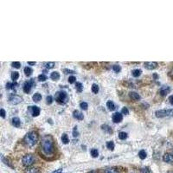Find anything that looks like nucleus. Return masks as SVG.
<instances>
[{
	"instance_id": "dca6fc26",
	"label": "nucleus",
	"mask_w": 173,
	"mask_h": 173,
	"mask_svg": "<svg viewBox=\"0 0 173 173\" xmlns=\"http://www.w3.org/2000/svg\"><path fill=\"white\" fill-rule=\"evenodd\" d=\"M130 97H131L133 100H134V101H139V100L141 99L140 95L138 94V93H136V92H131V93H130Z\"/></svg>"
},
{
	"instance_id": "c756f323",
	"label": "nucleus",
	"mask_w": 173,
	"mask_h": 173,
	"mask_svg": "<svg viewBox=\"0 0 173 173\" xmlns=\"http://www.w3.org/2000/svg\"><path fill=\"white\" fill-rule=\"evenodd\" d=\"M18 77H19L18 72H12V74H11V79H12L14 81H17V80L18 79Z\"/></svg>"
},
{
	"instance_id": "7c9ffc66",
	"label": "nucleus",
	"mask_w": 173,
	"mask_h": 173,
	"mask_svg": "<svg viewBox=\"0 0 173 173\" xmlns=\"http://www.w3.org/2000/svg\"><path fill=\"white\" fill-rule=\"evenodd\" d=\"M92 92L94 94H97L99 92V87H98V85H96V84H93L92 85Z\"/></svg>"
},
{
	"instance_id": "aec40b11",
	"label": "nucleus",
	"mask_w": 173,
	"mask_h": 173,
	"mask_svg": "<svg viewBox=\"0 0 173 173\" xmlns=\"http://www.w3.org/2000/svg\"><path fill=\"white\" fill-rule=\"evenodd\" d=\"M75 88H76V90H77L79 93H81V92H82V90H83V86H82V84H81V82H76V84H75Z\"/></svg>"
},
{
	"instance_id": "cd10ccee",
	"label": "nucleus",
	"mask_w": 173,
	"mask_h": 173,
	"mask_svg": "<svg viewBox=\"0 0 173 173\" xmlns=\"http://www.w3.org/2000/svg\"><path fill=\"white\" fill-rule=\"evenodd\" d=\"M43 65H44V67H45L46 69H53V68L55 67V63H45Z\"/></svg>"
},
{
	"instance_id": "ea45409f",
	"label": "nucleus",
	"mask_w": 173,
	"mask_h": 173,
	"mask_svg": "<svg viewBox=\"0 0 173 173\" xmlns=\"http://www.w3.org/2000/svg\"><path fill=\"white\" fill-rule=\"evenodd\" d=\"M122 113H123V114H126V115L129 113V111H128L127 107H123V109H122Z\"/></svg>"
},
{
	"instance_id": "7ed1b4c3",
	"label": "nucleus",
	"mask_w": 173,
	"mask_h": 173,
	"mask_svg": "<svg viewBox=\"0 0 173 173\" xmlns=\"http://www.w3.org/2000/svg\"><path fill=\"white\" fill-rule=\"evenodd\" d=\"M156 116L158 118H164V117H172L173 109H164L158 110L156 112Z\"/></svg>"
},
{
	"instance_id": "9b49d317",
	"label": "nucleus",
	"mask_w": 173,
	"mask_h": 173,
	"mask_svg": "<svg viewBox=\"0 0 173 173\" xmlns=\"http://www.w3.org/2000/svg\"><path fill=\"white\" fill-rule=\"evenodd\" d=\"M163 160L166 163H173V155L171 153H165L163 157Z\"/></svg>"
},
{
	"instance_id": "9d476101",
	"label": "nucleus",
	"mask_w": 173,
	"mask_h": 173,
	"mask_svg": "<svg viewBox=\"0 0 173 173\" xmlns=\"http://www.w3.org/2000/svg\"><path fill=\"white\" fill-rule=\"evenodd\" d=\"M145 67L146 69L152 70L158 67V63L155 62H147V63H145Z\"/></svg>"
},
{
	"instance_id": "f3484780",
	"label": "nucleus",
	"mask_w": 173,
	"mask_h": 173,
	"mask_svg": "<svg viewBox=\"0 0 173 173\" xmlns=\"http://www.w3.org/2000/svg\"><path fill=\"white\" fill-rule=\"evenodd\" d=\"M24 173H40V170L37 168H27Z\"/></svg>"
},
{
	"instance_id": "37998d69",
	"label": "nucleus",
	"mask_w": 173,
	"mask_h": 173,
	"mask_svg": "<svg viewBox=\"0 0 173 173\" xmlns=\"http://www.w3.org/2000/svg\"><path fill=\"white\" fill-rule=\"evenodd\" d=\"M0 113H1V117H2V118H4V117H5V111H4L3 108L0 110Z\"/></svg>"
},
{
	"instance_id": "1a4fd4ad",
	"label": "nucleus",
	"mask_w": 173,
	"mask_h": 173,
	"mask_svg": "<svg viewBox=\"0 0 173 173\" xmlns=\"http://www.w3.org/2000/svg\"><path fill=\"white\" fill-rule=\"evenodd\" d=\"M29 110L31 111L32 116H34V117H37L40 114V108L38 106H29Z\"/></svg>"
},
{
	"instance_id": "4c0bfd02",
	"label": "nucleus",
	"mask_w": 173,
	"mask_h": 173,
	"mask_svg": "<svg viewBox=\"0 0 173 173\" xmlns=\"http://www.w3.org/2000/svg\"><path fill=\"white\" fill-rule=\"evenodd\" d=\"M75 80H76V78H75L74 76H69V82L70 83V84H73V83H74V82H75Z\"/></svg>"
},
{
	"instance_id": "49530a36",
	"label": "nucleus",
	"mask_w": 173,
	"mask_h": 173,
	"mask_svg": "<svg viewBox=\"0 0 173 173\" xmlns=\"http://www.w3.org/2000/svg\"><path fill=\"white\" fill-rule=\"evenodd\" d=\"M28 64H29V65H35V62H29V63H28Z\"/></svg>"
},
{
	"instance_id": "20e7f679",
	"label": "nucleus",
	"mask_w": 173,
	"mask_h": 173,
	"mask_svg": "<svg viewBox=\"0 0 173 173\" xmlns=\"http://www.w3.org/2000/svg\"><path fill=\"white\" fill-rule=\"evenodd\" d=\"M35 157L32 154H27L23 158V165L24 166H31L34 164L35 162Z\"/></svg>"
},
{
	"instance_id": "4be33fe9",
	"label": "nucleus",
	"mask_w": 173,
	"mask_h": 173,
	"mask_svg": "<svg viewBox=\"0 0 173 173\" xmlns=\"http://www.w3.org/2000/svg\"><path fill=\"white\" fill-rule=\"evenodd\" d=\"M62 142H63V144H65V145L69 144V137H68V135H67L66 133L63 134V136H62Z\"/></svg>"
},
{
	"instance_id": "a211bd4d",
	"label": "nucleus",
	"mask_w": 173,
	"mask_h": 173,
	"mask_svg": "<svg viewBox=\"0 0 173 173\" xmlns=\"http://www.w3.org/2000/svg\"><path fill=\"white\" fill-rule=\"evenodd\" d=\"M106 106H107V108H108L110 111H113V110L115 109V105H114V103H113V101H107Z\"/></svg>"
},
{
	"instance_id": "ddd939ff",
	"label": "nucleus",
	"mask_w": 173,
	"mask_h": 173,
	"mask_svg": "<svg viewBox=\"0 0 173 173\" xmlns=\"http://www.w3.org/2000/svg\"><path fill=\"white\" fill-rule=\"evenodd\" d=\"M73 116H74V118H75L76 120H83V118H84V116H83L82 113H81V112H80V111H78V110L74 111V113H73Z\"/></svg>"
},
{
	"instance_id": "a19ab883",
	"label": "nucleus",
	"mask_w": 173,
	"mask_h": 173,
	"mask_svg": "<svg viewBox=\"0 0 173 173\" xmlns=\"http://www.w3.org/2000/svg\"><path fill=\"white\" fill-rule=\"evenodd\" d=\"M64 73L65 74H74L75 72L74 71H73V70H70V69H64Z\"/></svg>"
},
{
	"instance_id": "de8ad7c7",
	"label": "nucleus",
	"mask_w": 173,
	"mask_h": 173,
	"mask_svg": "<svg viewBox=\"0 0 173 173\" xmlns=\"http://www.w3.org/2000/svg\"><path fill=\"white\" fill-rule=\"evenodd\" d=\"M90 173H95V172H90Z\"/></svg>"
},
{
	"instance_id": "72a5a7b5",
	"label": "nucleus",
	"mask_w": 173,
	"mask_h": 173,
	"mask_svg": "<svg viewBox=\"0 0 173 173\" xmlns=\"http://www.w3.org/2000/svg\"><path fill=\"white\" fill-rule=\"evenodd\" d=\"M80 106H81V109H83V110H87L88 109V105L87 102H81V103L80 104Z\"/></svg>"
},
{
	"instance_id": "6e6552de",
	"label": "nucleus",
	"mask_w": 173,
	"mask_h": 173,
	"mask_svg": "<svg viewBox=\"0 0 173 173\" xmlns=\"http://www.w3.org/2000/svg\"><path fill=\"white\" fill-rule=\"evenodd\" d=\"M112 119H113V121L114 123H120V122L122 121L123 116H122V114H121L120 113H113Z\"/></svg>"
},
{
	"instance_id": "bb28decb",
	"label": "nucleus",
	"mask_w": 173,
	"mask_h": 173,
	"mask_svg": "<svg viewBox=\"0 0 173 173\" xmlns=\"http://www.w3.org/2000/svg\"><path fill=\"white\" fill-rule=\"evenodd\" d=\"M106 147H107L109 150L113 151V150L114 149V143H113V141H108V142L106 143Z\"/></svg>"
},
{
	"instance_id": "2eb2a0df",
	"label": "nucleus",
	"mask_w": 173,
	"mask_h": 173,
	"mask_svg": "<svg viewBox=\"0 0 173 173\" xmlns=\"http://www.w3.org/2000/svg\"><path fill=\"white\" fill-rule=\"evenodd\" d=\"M50 78H51L53 81H58V80L60 79V74H59L57 71L52 72V73H51V75H50Z\"/></svg>"
},
{
	"instance_id": "0eeeda50",
	"label": "nucleus",
	"mask_w": 173,
	"mask_h": 173,
	"mask_svg": "<svg viewBox=\"0 0 173 173\" xmlns=\"http://www.w3.org/2000/svg\"><path fill=\"white\" fill-rule=\"evenodd\" d=\"M22 101H23V99L17 94H10V97H9V101L11 104H14V105L21 103Z\"/></svg>"
},
{
	"instance_id": "a18cd8bd",
	"label": "nucleus",
	"mask_w": 173,
	"mask_h": 173,
	"mask_svg": "<svg viewBox=\"0 0 173 173\" xmlns=\"http://www.w3.org/2000/svg\"><path fill=\"white\" fill-rule=\"evenodd\" d=\"M53 173H63L62 172V169H59V170H56V171H55Z\"/></svg>"
},
{
	"instance_id": "393cba45",
	"label": "nucleus",
	"mask_w": 173,
	"mask_h": 173,
	"mask_svg": "<svg viewBox=\"0 0 173 173\" xmlns=\"http://www.w3.org/2000/svg\"><path fill=\"white\" fill-rule=\"evenodd\" d=\"M24 73L26 76H31L32 74V69H31L30 67H25L24 68Z\"/></svg>"
},
{
	"instance_id": "c85d7f7f",
	"label": "nucleus",
	"mask_w": 173,
	"mask_h": 173,
	"mask_svg": "<svg viewBox=\"0 0 173 173\" xmlns=\"http://www.w3.org/2000/svg\"><path fill=\"white\" fill-rule=\"evenodd\" d=\"M91 155L93 158H97L99 156V151L97 149H92L91 150Z\"/></svg>"
},
{
	"instance_id": "c03bdc74",
	"label": "nucleus",
	"mask_w": 173,
	"mask_h": 173,
	"mask_svg": "<svg viewBox=\"0 0 173 173\" xmlns=\"http://www.w3.org/2000/svg\"><path fill=\"white\" fill-rule=\"evenodd\" d=\"M169 101H170V103L173 105V95H171L170 97H169Z\"/></svg>"
},
{
	"instance_id": "412c9836",
	"label": "nucleus",
	"mask_w": 173,
	"mask_h": 173,
	"mask_svg": "<svg viewBox=\"0 0 173 173\" xmlns=\"http://www.w3.org/2000/svg\"><path fill=\"white\" fill-rule=\"evenodd\" d=\"M141 73H142V71L140 69H134V70H133L132 74H133V77H136L137 78V77H138L141 74Z\"/></svg>"
},
{
	"instance_id": "79ce46f5",
	"label": "nucleus",
	"mask_w": 173,
	"mask_h": 173,
	"mask_svg": "<svg viewBox=\"0 0 173 173\" xmlns=\"http://www.w3.org/2000/svg\"><path fill=\"white\" fill-rule=\"evenodd\" d=\"M106 173H119L117 171H115L114 169H109V170H107Z\"/></svg>"
},
{
	"instance_id": "f704fd0d",
	"label": "nucleus",
	"mask_w": 173,
	"mask_h": 173,
	"mask_svg": "<svg viewBox=\"0 0 173 173\" xmlns=\"http://www.w3.org/2000/svg\"><path fill=\"white\" fill-rule=\"evenodd\" d=\"M113 71L116 72V73H119V72L121 70L120 66H119V65H113Z\"/></svg>"
},
{
	"instance_id": "473e14b6",
	"label": "nucleus",
	"mask_w": 173,
	"mask_h": 173,
	"mask_svg": "<svg viewBox=\"0 0 173 173\" xmlns=\"http://www.w3.org/2000/svg\"><path fill=\"white\" fill-rule=\"evenodd\" d=\"M38 80H39L40 81H45L47 80V76H46L45 74H40V75L38 76Z\"/></svg>"
},
{
	"instance_id": "e433bc0d",
	"label": "nucleus",
	"mask_w": 173,
	"mask_h": 173,
	"mask_svg": "<svg viewBox=\"0 0 173 173\" xmlns=\"http://www.w3.org/2000/svg\"><path fill=\"white\" fill-rule=\"evenodd\" d=\"M46 101H47V104L50 105V104L53 102V98H52V96H51V95H49V96H47V98H46Z\"/></svg>"
},
{
	"instance_id": "2f4dec72",
	"label": "nucleus",
	"mask_w": 173,
	"mask_h": 173,
	"mask_svg": "<svg viewBox=\"0 0 173 173\" xmlns=\"http://www.w3.org/2000/svg\"><path fill=\"white\" fill-rule=\"evenodd\" d=\"M101 127H102V129H103L104 131L107 132L108 133H113L112 129H111V128H110V127H109L108 126H106V125H105V126H102Z\"/></svg>"
},
{
	"instance_id": "6ab92c4d",
	"label": "nucleus",
	"mask_w": 173,
	"mask_h": 173,
	"mask_svg": "<svg viewBox=\"0 0 173 173\" xmlns=\"http://www.w3.org/2000/svg\"><path fill=\"white\" fill-rule=\"evenodd\" d=\"M33 101H35V102H38V101H40L41 100H42V95L39 94V93H35L34 95H33Z\"/></svg>"
},
{
	"instance_id": "5701e85b",
	"label": "nucleus",
	"mask_w": 173,
	"mask_h": 173,
	"mask_svg": "<svg viewBox=\"0 0 173 173\" xmlns=\"http://www.w3.org/2000/svg\"><path fill=\"white\" fill-rule=\"evenodd\" d=\"M138 156H139V158H140L141 159H145V158H146L147 154H146V152H145V150H141V151L138 152Z\"/></svg>"
},
{
	"instance_id": "58836bf2",
	"label": "nucleus",
	"mask_w": 173,
	"mask_h": 173,
	"mask_svg": "<svg viewBox=\"0 0 173 173\" xmlns=\"http://www.w3.org/2000/svg\"><path fill=\"white\" fill-rule=\"evenodd\" d=\"M73 136H74V137H77V136H78L77 126H74V131H73Z\"/></svg>"
},
{
	"instance_id": "39448f33",
	"label": "nucleus",
	"mask_w": 173,
	"mask_h": 173,
	"mask_svg": "<svg viewBox=\"0 0 173 173\" xmlns=\"http://www.w3.org/2000/svg\"><path fill=\"white\" fill-rule=\"evenodd\" d=\"M56 100L58 103L63 104L65 103L68 100V95L65 92L63 91H60V92H57L56 94Z\"/></svg>"
},
{
	"instance_id": "c9c22d12",
	"label": "nucleus",
	"mask_w": 173,
	"mask_h": 173,
	"mask_svg": "<svg viewBox=\"0 0 173 173\" xmlns=\"http://www.w3.org/2000/svg\"><path fill=\"white\" fill-rule=\"evenodd\" d=\"M20 66H21V63L19 62H14V63H12V67H14L16 69H19Z\"/></svg>"
},
{
	"instance_id": "f257e3e1",
	"label": "nucleus",
	"mask_w": 173,
	"mask_h": 173,
	"mask_svg": "<svg viewBox=\"0 0 173 173\" xmlns=\"http://www.w3.org/2000/svg\"><path fill=\"white\" fill-rule=\"evenodd\" d=\"M41 147L43 151V153L47 156L51 155L54 152V144L51 137L49 136H44L42 138L41 142Z\"/></svg>"
},
{
	"instance_id": "423d86ee",
	"label": "nucleus",
	"mask_w": 173,
	"mask_h": 173,
	"mask_svg": "<svg viewBox=\"0 0 173 173\" xmlns=\"http://www.w3.org/2000/svg\"><path fill=\"white\" fill-rule=\"evenodd\" d=\"M35 83L34 79H31L29 81H26L24 83V93L29 94L31 92V88L33 86H35Z\"/></svg>"
},
{
	"instance_id": "f8f14e48",
	"label": "nucleus",
	"mask_w": 173,
	"mask_h": 173,
	"mask_svg": "<svg viewBox=\"0 0 173 173\" xmlns=\"http://www.w3.org/2000/svg\"><path fill=\"white\" fill-rule=\"evenodd\" d=\"M170 91H171V88L170 87H167V86H164V87H162L161 88H160V90H159V92H160V94H161V95H166V94H168L169 93H170Z\"/></svg>"
},
{
	"instance_id": "f03ea898",
	"label": "nucleus",
	"mask_w": 173,
	"mask_h": 173,
	"mask_svg": "<svg viewBox=\"0 0 173 173\" xmlns=\"http://www.w3.org/2000/svg\"><path fill=\"white\" fill-rule=\"evenodd\" d=\"M37 140H38V135H37V133H35V132H31V133H27V134L25 135L24 138V144H25L27 146H29V147L34 146L36 144Z\"/></svg>"
},
{
	"instance_id": "4468645a",
	"label": "nucleus",
	"mask_w": 173,
	"mask_h": 173,
	"mask_svg": "<svg viewBox=\"0 0 173 173\" xmlns=\"http://www.w3.org/2000/svg\"><path fill=\"white\" fill-rule=\"evenodd\" d=\"M12 125L15 126V127H19L21 126V121L19 120V118L17 117H15L12 119Z\"/></svg>"
},
{
	"instance_id": "a878e982",
	"label": "nucleus",
	"mask_w": 173,
	"mask_h": 173,
	"mask_svg": "<svg viewBox=\"0 0 173 173\" xmlns=\"http://www.w3.org/2000/svg\"><path fill=\"white\" fill-rule=\"evenodd\" d=\"M15 86H17V83H16V82H13V83L8 82V83L6 84V88H7V89H14Z\"/></svg>"
},
{
	"instance_id": "b1692460",
	"label": "nucleus",
	"mask_w": 173,
	"mask_h": 173,
	"mask_svg": "<svg viewBox=\"0 0 173 173\" xmlns=\"http://www.w3.org/2000/svg\"><path fill=\"white\" fill-rule=\"evenodd\" d=\"M127 133H125V132H120V133H119V138H120L121 140H125V139H126L127 138Z\"/></svg>"
}]
</instances>
